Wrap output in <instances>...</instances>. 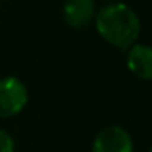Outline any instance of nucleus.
I'll return each instance as SVG.
<instances>
[{
  "mask_svg": "<svg viewBox=\"0 0 152 152\" xmlns=\"http://www.w3.org/2000/svg\"><path fill=\"white\" fill-rule=\"evenodd\" d=\"M95 26L105 41L119 49H128L137 39L141 21L137 13L129 5L113 2L96 12Z\"/></svg>",
  "mask_w": 152,
  "mask_h": 152,
  "instance_id": "1",
  "label": "nucleus"
},
{
  "mask_svg": "<svg viewBox=\"0 0 152 152\" xmlns=\"http://www.w3.org/2000/svg\"><path fill=\"white\" fill-rule=\"evenodd\" d=\"M28 88L17 77L0 79V118L15 116L26 106Z\"/></svg>",
  "mask_w": 152,
  "mask_h": 152,
  "instance_id": "2",
  "label": "nucleus"
},
{
  "mask_svg": "<svg viewBox=\"0 0 152 152\" xmlns=\"http://www.w3.org/2000/svg\"><path fill=\"white\" fill-rule=\"evenodd\" d=\"M132 139L121 126H108L95 136L92 152H132Z\"/></svg>",
  "mask_w": 152,
  "mask_h": 152,
  "instance_id": "3",
  "label": "nucleus"
},
{
  "mask_svg": "<svg viewBox=\"0 0 152 152\" xmlns=\"http://www.w3.org/2000/svg\"><path fill=\"white\" fill-rule=\"evenodd\" d=\"M62 17L69 26H87L95 18V2L93 0H67L62 7Z\"/></svg>",
  "mask_w": 152,
  "mask_h": 152,
  "instance_id": "4",
  "label": "nucleus"
},
{
  "mask_svg": "<svg viewBox=\"0 0 152 152\" xmlns=\"http://www.w3.org/2000/svg\"><path fill=\"white\" fill-rule=\"evenodd\" d=\"M128 67L142 80H152V46L132 44L128 53Z\"/></svg>",
  "mask_w": 152,
  "mask_h": 152,
  "instance_id": "5",
  "label": "nucleus"
},
{
  "mask_svg": "<svg viewBox=\"0 0 152 152\" xmlns=\"http://www.w3.org/2000/svg\"><path fill=\"white\" fill-rule=\"evenodd\" d=\"M0 152H15V141L8 131L0 128Z\"/></svg>",
  "mask_w": 152,
  "mask_h": 152,
  "instance_id": "6",
  "label": "nucleus"
},
{
  "mask_svg": "<svg viewBox=\"0 0 152 152\" xmlns=\"http://www.w3.org/2000/svg\"><path fill=\"white\" fill-rule=\"evenodd\" d=\"M108 2H110V4H113V2H116V0H108Z\"/></svg>",
  "mask_w": 152,
  "mask_h": 152,
  "instance_id": "7",
  "label": "nucleus"
},
{
  "mask_svg": "<svg viewBox=\"0 0 152 152\" xmlns=\"http://www.w3.org/2000/svg\"><path fill=\"white\" fill-rule=\"evenodd\" d=\"M149 152H152V147H151V151H149Z\"/></svg>",
  "mask_w": 152,
  "mask_h": 152,
  "instance_id": "8",
  "label": "nucleus"
}]
</instances>
